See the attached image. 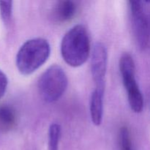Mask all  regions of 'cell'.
<instances>
[{"mask_svg":"<svg viewBox=\"0 0 150 150\" xmlns=\"http://www.w3.org/2000/svg\"><path fill=\"white\" fill-rule=\"evenodd\" d=\"M90 52V41L86 28L76 25L68 31L61 43V54L68 65L78 67L84 64Z\"/></svg>","mask_w":150,"mask_h":150,"instance_id":"1","label":"cell"},{"mask_svg":"<svg viewBox=\"0 0 150 150\" xmlns=\"http://www.w3.org/2000/svg\"><path fill=\"white\" fill-rule=\"evenodd\" d=\"M51 48L48 41L42 38H34L22 45L16 55L18 71L28 76L36 71L48 59Z\"/></svg>","mask_w":150,"mask_h":150,"instance_id":"2","label":"cell"},{"mask_svg":"<svg viewBox=\"0 0 150 150\" xmlns=\"http://www.w3.org/2000/svg\"><path fill=\"white\" fill-rule=\"evenodd\" d=\"M67 76L60 66L52 65L38 81V91L44 101L53 103L59 99L67 87Z\"/></svg>","mask_w":150,"mask_h":150,"instance_id":"3","label":"cell"},{"mask_svg":"<svg viewBox=\"0 0 150 150\" xmlns=\"http://www.w3.org/2000/svg\"><path fill=\"white\" fill-rule=\"evenodd\" d=\"M120 70L132 111L142 112L144 108L143 95L135 78L134 62L129 54H124L120 58Z\"/></svg>","mask_w":150,"mask_h":150,"instance_id":"4","label":"cell"},{"mask_svg":"<svg viewBox=\"0 0 150 150\" xmlns=\"http://www.w3.org/2000/svg\"><path fill=\"white\" fill-rule=\"evenodd\" d=\"M131 13L132 26L136 42L141 49L148 46L150 40V26L142 1H129Z\"/></svg>","mask_w":150,"mask_h":150,"instance_id":"5","label":"cell"},{"mask_svg":"<svg viewBox=\"0 0 150 150\" xmlns=\"http://www.w3.org/2000/svg\"><path fill=\"white\" fill-rule=\"evenodd\" d=\"M108 53L105 45L97 42L93 48L91 59V72L95 89L105 91V79L107 70Z\"/></svg>","mask_w":150,"mask_h":150,"instance_id":"6","label":"cell"},{"mask_svg":"<svg viewBox=\"0 0 150 150\" xmlns=\"http://www.w3.org/2000/svg\"><path fill=\"white\" fill-rule=\"evenodd\" d=\"M104 91L95 89L90 99V116L94 125L99 126L103 121V115Z\"/></svg>","mask_w":150,"mask_h":150,"instance_id":"7","label":"cell"},{"mask_svg":"<svg viewBox=\"0 0 150 150\" xmlns=\"http://www.w3.org/2000/svg\"><path fill=\"white\" fill-rule=\"evenodd\" d=\"M76 11V5L72 1H61L57 3L54 9V16L56 20L59 22H65L74 16Z\"/></svg>","mask_w":150,"mask_h":150,"instance_id":"8","label":"cell"},{"mask_svg":"<svg viewBox=\"0 0 150 150\" xmlns=\"http://www.w3.org/2000/svg\"><path fill=\"white\" fill-rule=\"evenodd\" d=\"M61 137V127L54 124L50 126L48 133V150H59V143Z\"/></svg>","mask_w":150,"mask_h":150,"instance_id":"9","label":"cell"},{"mask_svg":"<svg viewBox=\"0 0 150 150\" xmlns=\"http://www.w3.org/2000/svg\"><path fill=\"white\" fill-rule=\"evenodd\" d=\"M16 122V114L11 107H0V124L4 127H10Z\"/></svg>","mask_w":150,"mask_h":150,"instance_id":"10","label":"cell"},{"mask_svg":"<svg viewBox=\"0 0 150 150\" xmlns=\"http://www.w3.org/2000/svg\"><path fill=\"white\" fill-rule=\"evenodd\" d=\"M13 1H0V15L4 23H8L12 17Z\"/></svg>","mask_w":150,"mask_h":150,"instance_id":"11","label":"cell"},{"mask_svg":"<svg viewBox=\"0 0 150 150\" xmlns=\"http://www.w3.org/2000/svg\"><path fill=\"white\" fill-rule=\"evenodd\" d=\"M120 146L121 150H133L131 147L130 133L127 127H122L120 132Z\"/></svg>","mask_w":150,"mask_h":150,"instance_id":"12","label":"cell"},{"mask_svg":"<svg viewBox=\"0 0 150 150\" xmlns=\"http://www.w3.org/2000/svg\"><path fill=\"white\" fill-rule=\"evenodd\" d=\"M7 84H8V80H7V76L0 70V99L5 93Z\"/></svg>","mask_w":150,"mask_h":150,"instance_id":"13","label":"cell"}]
</instances>
